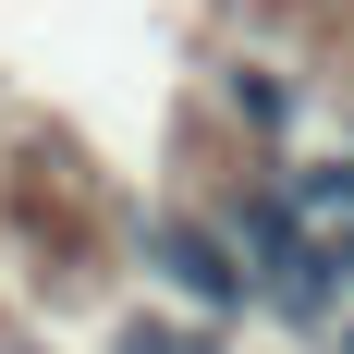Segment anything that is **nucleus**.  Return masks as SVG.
Here are the masks:
<instances>
[{
  "instance_id": "1",
  "label": "nucleus",
  "mask_w": 354,
  "mask_h": 354,
  "mask_svg": "<svg viewBox=\"0 0 354 354\" xmlns=\"http://www.w3.org/2000/svg\"><path fill=\"white\" fill-rule=\"evenodd\" d=\"M159 269H171V281L196 293V306H245V269H232V257H220L208 232H183V220L159 232Z\"/></svg>"
},
{
  "instance_id": "2",
  "label": "nucleus",
  "mask_w": 354,
  "mask_h": 354,
  "mask_svg": "<svg viewBox=\"0 0 354 354\" xmlns=\"http://www.w3.org/2000/svg\"><path fill=\"white\" fill-rule=\"evenodd\" d=\"M122 354H171V330H122Z\"/></svg>"
},
{
  "instance_id": "3",
  "label": "nucleus",
  "mask_w": 354,
  "mask_h": 354,
  "mask_svg": "<svg viewBox=\"0 0 354 354\" xmlns=\"http://www.w3.org/2000/svg\"><path fill=\"white\" fill-rule=\"evenodd\" d=\"M342 354H354V330H342Z\"/></svg>"
}]
</instances>
